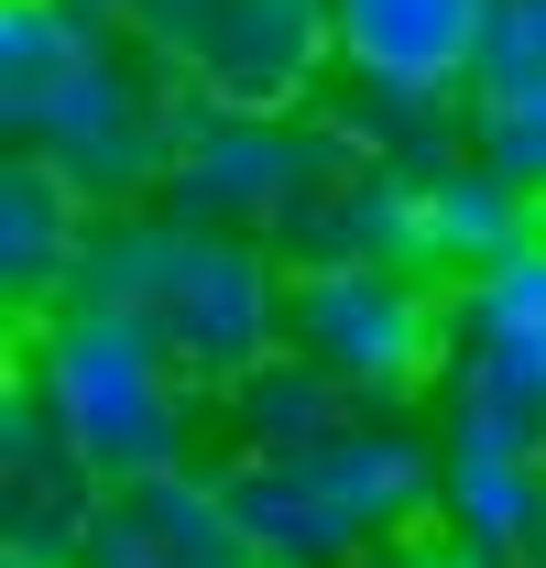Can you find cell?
Instances as JSON below:
<instances>
[{
	"mask_svg": "<svg viewBox=\"0 0 546 568\" xmlns=\"http://www.w3.org/2000/svg\"><path fill=\"white\" fill-rule=\"evenodd\" d=\"M459 142H471L492 175H514V186L546 209V77L471 88V99H459Z\"/></svg>",
	"mask_w": 546,
	"mask_h": 568,
	"instance_id": "2e32d148",
	"label": "cell"
},
{
	"mask_svg": "<svg viewBox=\"0 0 546 568\" xmlns=\"http://www.w3.org/2000/svg\"><path fill=\"white\" fill-rule=\"evenodd\" d=\"M284 351H306L350 405H405L448 361V295L372 252H317L284 274Z\"/></svg>",
	"mask_w": 546,
	"mask_h": 568,
	"instance_id": "277c9868",
	"label": "cell"
},
{
	"mask_svg": "<svg viewBox=\"0 0 546 568\" xmlns=\"http://www.w3.org/2000/svg\"><path fill=\"white\" fill-rule=\"evenodd\" d=\"M340 11V77L394 99H471L481 44L503 0H328Z\"/></svg>",
	"mask_w": 546,
	"mask_h": 568,
	"instance_id": "ba28073f",
	"label": "cell"
},
{
	"mask_svg": "<svg viewBox=\"0 0 546 568\" xmlns=\"http://www.w3.org/2000/svg\"><path fill=\"white\" fill-rule=\"evenodd\" d=\"M350 153L361 142L328 153L295 110H208L198 99V121L175 142V175H164V209L208 219V230H252V241H295V263H306Z\"/></svg>",
	"mask_w": 546,
	"mask_h": 568,
	"instance_id": "5b68a950",
	"label": "cell"
},
{
	"mask_svg": "<svg viewBox=\"0 0 546 568\" xmlns=\"http://www.w3.org/2000/svg\"><path fill=\"white\" fill-rule=\"evenodd\" d=\"M77 568H263V547L241 536V514L198 470H153V481H110L88 558Z\"/></svg>",
	"mask_w": 546,
	"mask_h": 568,
	"instance_id": "30bf717a",
	"label": "cell"
},
{
	"mask_svg": "<svg viewBox=\"0 0 546 568\" xmlns=\"http://www.w3.org/2000/svg\"><path fill=\"white\" fill-rule=\"evenodd\" d=\"M503 77H546V0H503V22H492V44H481L471 88H503Z\"/></svg>",
	"mask_w": 546,
	"mask_h": 568,
	"instance_id": "e0dca14e",
	"label": "cell"
},
{
	"mask_svg": "<svg viewBox=\"0 0 546 568\" xmlns=\"http://www.w3.org/2000/svg\"><path fill=\"white\" fill-rule=\"evenodd\" d=\"M306 470H317V493L340 503V525L361 547H394V536H415L437 514V448L405 437L394 416H350L340 437L306 448Z\"/></svg>",
	"mask_w": 546,
	"mask_h": 568,
	"instance_id": "7c38bea8",
	"label": "cell"
},
{
	"mask_svg": "<svg viewBox=\"0 0 546 568\" xmlns=\"http://www.w3.org/2000/svg\"><path fill=\"white\" fill-rule=\"evenodd\" d=\"M448 361H459V383L546 426V230L448 284Z\"/></svg>",
	"mask_w": 546,
	"mask_h": 568,
	"instance_id": "9c48e42d",
	"label": "cell"
},
{
	"mask_svg": "<svg viewBox=\"0 0 546 568\" xmlns=\"http://www.w3.org/2000/svg\"><path fill=\"white\" fill-rule=\"evenodd\" d=\"M219 416H230L241 448H317V437H340V426H350V394L306 351H273V361H252V372L219 394Z\"/></svg>",
	"mask_w": 546,
	"mask_h": 568,
	"instance_id": "9a60e30c",
	"label": "cell"
},
{
	"mask_svg": "<svg viewBox=\"0 0 546 568\" xmlns=\"http://www.w3.org/2000/svg\"><path fill=\"white\" fill-rule=\"evenodd\" d=\"M88 241H99V209L77 197V175H55L44 153H11L0 164V295H11L22 328H44L55 306H77Z\"/></svg>",
	"mask_w": 546,
	"mask_h": 568,
	"instance_id": "8fae6325",
	"label": "cell"
},
{
	"mask_svg": "<svg viewBox=\"0 0 546 568\" xmlns=\"http://www.w3.org/2000/svg\"><path fill=\"white\" fill-rule=\"evenodd\" d=\"M77 11H99V22H121V11H132V0H77Z\"/></svg>",
	"mask_w": 546,
	"mask_h": 568,
	"instance_id": "ffe728a7",
	"label": "cell"
},
{
	"mask_svg": "<svg viewBox=\"0 0 546 568\" xmlns=\"http://www.w3.org/2000/svg\"><path fill=\"white\" fill-rule=\"evenodd\" d=\"M22 372L55 405V448L110 493L186 470V426H198V372L142 328L132 306H55L44 328H22Z\"/></svg>",
	"mask_w": 546,
	"mask_h": 568,
	"instance_id": "7a4b0ae2",
	"label": "cell"
},
{
	"mask_svg": "<svg viewBox=\"0 0 546 568\" xmlns=\"http://www.w3.org/2000/svg\"><path fill=\"white\" fill-rule=\"evenodd\" d=\"M121 22L208 110H306V88L340 67L328 0H132Z\"/></svg>",
	"mask_w": 546,
	"mask_h": 568,
	"instance_id": "8992f818",
	"label": "cell"
},
{
	"mask_svg": "<svg viewBox=\"0 0 546 568\" xmlns=\"http://www.w3.org/2000/svg\"><path fill=\"white\" fill-rule=\"evenodd\" d=\"M546 514V426L514 416L503 394L481 383H448V437H437V525L481 547V558H525Z\"/></svg>",
	"mask_w": 546,
	"mask_h": 568,
	"instance_id": "52a82bcc",
	"label": "cell"
},
{
	"mask_svg": "<svg viewBox=\"0 0 546 568\" xmlns=\"http://www.w3.org/2000/svg\"><path fill=\"white\" fill-rule=\"evenodd\" d=\"M0 568H44V558H0Z\"/></svg>",
	"mask_w": 546,
	"mask_h": 568,
	"instance_id": "44dd1931",
	"label": "cell"
},
{
	"mask_svg": "<svg viewBox=\"0 0 546 568\" xmlns=\"http://www.w3.org/2000/svg\"><path fill=\"white\" fill-rule=\"evenodd\" d=\"M514 568H546V514H536V536H525V558H514Z\"/></svg>",
	"mask_w": 546,
	"mask_h": 568,
	"instance_id": "d6986e66",
	"label": "cell"
},
{
	"mask_svg": "<svg viewBox=\"0 0 546 568\" xmlns=\"http://www.w3.org/2000/svg\"><path fill=\"white\" fill-rule=\"evenodd\" d=\"M536 230H546V209L514 186V175H492L471 142L437 153V164H415V252H426V274H437V284L503 263V252L536 241Z\"/></svg>",
	"mask_w": 546,
	"mask_h": 568,
	"instance_id": "4fadbf2b",
	"label": "cell"
},
{
	"mask_svg": "<svg viewBox=\"0 0 546 568\" xmlns=\"http://www.w3.org/2000/svg\"><path fill=\"white\" fill-rule=\"evenodd\" d=\"M186 121H198V88L164 67L132 22H99L88 67L55 88V110L33 121V142H11V153H44L55 175H77L88 209H142V197H164Z\"/></svg>",
	"mask_w": 546,
	"mask_h": 568,
	"instance_id": "3957f363",
	"label": "cell"
},
{
	"mask_svg": "<svg viewBox=\"0 0 546 568\" xmlns=\"http://www.w3.org/2000/svg\"><path fill=\"white\" fill-rule=\"evenodd\" d=\"M88 44H99V11H77V0H0V121H11V142H33L55 88L88 67Z\"/></svg>",
	"mask_w": 546,
	"mask_h": 568,
	"instance_id": "5bb4252c",
	"label": "cell"
},
{
	"mask_svg": "<svg viewBox=\"0 0 546 568\" xmlns=\"http://www.w3.org/2000/svg\"><path fill=\"white\" fill-rule=\"evenodd\" d=\"M361 568H503V558H481L459 536H394V547H372Z\"/></svg>",
	"mask_w": 546,
	"mask_h": 568,
	"instance_id": "ac0fdd59",
	"label": "cell"
},
{
	"mask_svg": "<svg viewBox=\"0 0 546 568\" xmlns=\"http://www.w3.org/2000/svg\"><path fill=\"white\" fill-rule=\"evenodd\" d=\"M77 295L88 306H132L208 394H230L252 361L284 351V274H273V252L252 230H208L186 209H99Z\"/></svg>",
	"mask_w": 546,
	"mask_h": 568,
	"instance_id": "6da1fadb",
	"label": "cell"
}]
</instances>
